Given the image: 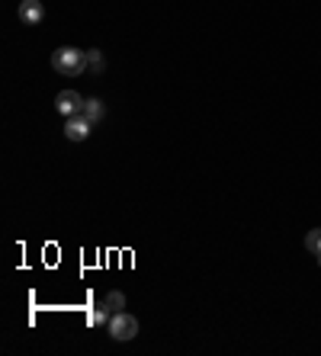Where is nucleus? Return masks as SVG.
Wrapping results in <instances>:
<instances>
[{
  "label": "nucleus",
  "instance_id": "nucleus-7",
  "mask_svg": "<svg viewBox=\"0 0 321 356\" xmlns=\"http://www.w3.org/2000/svg\"><path fill=\"white\" fill-rule=\"evenodd\" d=\"M305 250L315 254V260L321 264V228H312V232H308V238H305Z\"/></svg>",
  "mask_w": 321,
  "mask_h": 356
},
{
  "label": "nucleus",
  "instance_id": "nucleus-6",
  "mask_svg": "<svg viewBox=\"0 0 321 356\" xmlns=\"http://www.w3.org/2000/svg\"><path fill=\"white\" fill-rule=\"evenodd\" d=\"M81 116H87L93 125H100V122H103V116H106V103H103L100 97L84 99V109H81Z\"/></svg>",
  "mask_w": 321,
  "mask_h": 356
},
{
  "label": "nucleus",
  "instance_id": "nucleus-1",
  "mask_svg": "<svg viewBox=\"0 0 321 356\" xmlns=\"http://www.w3.org/2000/svg\"><path fill=\"white\" fill-rule=\"evenodd\" d=\"M51 67H55L58 74H65V77L84 74V67H87V51L74 49V45H61V49L51 51Z\"/></svg>",
  "mask_w": 321,
  "mask_h": 356
},
{
  "label": "nucleus",
  "instance_id": "nucleus-10",
  "mask_svg": "<svg viewBox=\"0 0 321 356\" xmlns=\"http://www.w3.org/2000/svg\"><path fill=\"white\" fill-rule=\"evenodd\" d=\"M106 305H110V312L116 315V312L126 308V296H122V292H110V296H106Z\"/></svg>",
  "mask_w": 321,
  "mask_h": 356
},
{
  "label": "nucleus",
  "instance_id": "nucleus-2",
  "mask_svg": "<svg viewBox=\"0 0 321 356\" xmlns=\"http://www.w3.org/2000/svg\"><path fill=\"white\" fill-rule=\"evenodd\" d=\"M110 337L119 340V343H126V340H135L138 334V318L135 315H129V312H116V315L110 318Z\"/></svg>",
  "mask_w": 321,
  "mask_h": 356
},
{
  "label": "nucleus",
  "instance_id": "nucleus-4",
  "mask_svg": "<svg viewBox=\"0 0 321 356\" xmlns=\"http://www.w3.org/2000/svg\"><path fill=\"white\" fill-rule=\"evenodd\" d=\"M90 132H93V122L87 116H81V113L65 122V138L68 141H87L90 138Z\"/></svg>",
  "mask_w": 321,
  "mask_h": 356
},
{
  "label": "nucleus",
  "instance_id": "nucleus-9",
  "mask_svg": "<svg viewBox=\"0 0 321 356\" xmlns=\"http://www.w3.org/2000/svg\"><path fill=\"white\" fill-rule=\"evenodd\" d=\"M87 67H93L97 74H100L103 67H106V58H103V51H100V49H90V51H87Z\"/></svg>",
  "mask_w": 321,
  "mask_h": 356
},
{
  "label": "nucleus",
  "instance_id": "nucleus-8",
  "mask_svg": "<svg viewBox=\"0 0 321 356\" xmlns=\"http://www.w3.org/2000/svg\"><path fill=\"white\" fill-rule=\"evenodd\" d=\"M110 305H106V302H100V305L93 308L90 312V324H110Z\"/></svg>",
  "mask_w": 321,
  "mask_h": 356
},
{
  "label": "nucleus",
  "instance_id": "nucleus-5",
  "mask_svg": "<svg viewBox=\"0 0 321 356\" xmlns=\"http://www.w3.org/2000/svg\"><path fill=\"white\" fill-rule=\"evenodd\" d=\"M19 19H23L26 26H35V23H42L45 19V10H42V3L39 0H19Z\"/></svg>",
  "mask_w": 321,
  "mask_h": 356
},
{
  "label": "nucleus",
  "instance_id": "nucleus-3",
  "mask_svg": "<svg viewBox=\"0 0 321 356\" xmlns=\"http://www.w3.org/2000/svg\"><path fill=\"white\" fill-rule=\"evenodd\" d=\"M55 109H58L65 119H71V116H77V113L84 109V97L74 93V90H61L58 97H55Z\"/></svg>",
  "mask_w": 321,
  "mask_h": 356
}]
</instances>
